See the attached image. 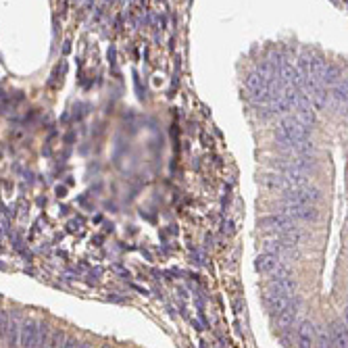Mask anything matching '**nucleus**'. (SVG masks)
I'll return each mask as SVG.
<instances>
[{"instance_id":"39448f33","label":"nucleus","mask_w":348,"mask_h":348,"mask_svg":"<svg viewBox=\"0 0 348 348\" xmlns=\"http://www.w3.org/2000/svg\"><path fill=\"white\" fill-rule=\"evenodd\" d=\"M19 346H25V348L38 346V325L25 321L19 327Z\"/></svg>"},{"instance_id":"f257e3e1","label":"nucleus","mask_w":348,"mask_h":348,"mask_svg":"<svg viewBox=\"0 0 348 348\" xmlns=\"http://www.w3.org/2000/svg\"><path fill=\"white\" fill-rule=\"evenodd\" d=\"M284 200L286 202H294V204H317L321 200V192L315 186H300L294 190H286L284 192Z\"/></svg>"},{"instance_id":"6e6552de","label":"nucleus","mask_w":348,"mask_h":348,"mask_svg":"<svg viewBox=\"0 0 348 348\" xmlns=\"http://www.w3.org/2000/svg\"><path fill=\"white\" fill-rule=\"evenodd\" d=\"M315 342V325L311 321H304L300 327H298V346L309 348Z\"/></svg>"},{"instance_id":"f03ea898","label":"nucleus","mask_w":348,"mask_h":348,"mask_svg":"<svg viewBox=\"0 0 348 348\" xmlns=\"http://www.w3.org/2000/svg\"><path fill=\"white\" fill-rule=\"evenodd\" d=\"M282 215L290 217L294 221H315L317 219V208L315 204H294V202H286L282 208Z\"/></svg>"},{"instance_id":"9d476101","label":"nucleus","mask_w":348,"mask_h":348,"mask_svg":"<svg viewBox=\"0 0 348 348\" xmlns=\"http://www.w3.org/2000/svg\"><path fill=\"white\" fill-rule=\"evenodd\" d=\"M334 98H336L338 102H346V84H342V82H338V84H336Z\"/></svg>"},{"instance_id":"423d86ee","label":"nucleus","mask_w":348,"mask_h":348,"mask_svg":"<svg viewBox=\"0 0 348 348\" xmlns=\"http://www.w3.org/2000/svg\"><path fill=\"white\" fill-rule=\"evenodd\" d=\"M288 246H290V244H288L282 236L275 234L273 238H265V240H263V252H269V254H277V256H280Z\"/></svg>"},{"instance_id":"1a4fd4ad","label":"nucleus","mask_w":348,"mask_h":348,"mask_svg":"<svg viewBox=\"0 0 348 348\" xmlns=\"http://www.w3.org/2000/svg\"><path fill=\"white\" fill-rule=\"evenodd\" d=\"M277 315V327H282V330H288L292 323H294V319H296V304H288L286 309H282L280 313H275Z\"/></svg>"},{"instance_id":"0eeeda50","label":"nucleus","mask_w":348,"mask_h":348,"mask_svg":"<svg viewBox=\"0 0 348 348\" xmlns=\"http://www.w3.org/2000/svg\"><path fill=\"white\" fill-rule=\"evenodd\" d=\"M277 254H269V252H263V254H258L256 256V261H254V267H256V271H261V273H273V269L277 267Z\"/></svg>"},{"instance_id":"20e7f679","label":"nucleus","mask_w":348,"mask_h":348,"mask_svg":"<svg viewBox=\"0 0 348 348\" xmlns=\"http://www.w3.org/2000/svg\"><path fill=\"white\" fill-rule=\"evenodd\" d=\"M258 225H261L263 230H273L275 234H282V232H288V230H292V227H296V221L280 213V215L265 217V219H261Z\"/></svg>"},{"instance_id":"7ed1b4c3","label":"nucleus","mask_w":348,"mask_h":348,"mask_svg":"<svg viewBox=\"0 0 348 348\" xmlns=\"http://www.w3.org/2000/svg\"><path fill=\"white\" fill-rule=\"evenodd\" d=\"M280 127L288 134V138L292 140V146H294L296 142L306 140V138H309V127L302 125L296 117H284V121L280 123Z\"/></svg>"}]
</instances>
